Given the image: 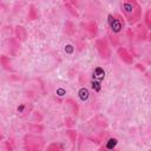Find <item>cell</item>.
Wrapping results in <instances>:
<instances>
[{
    "label": "cell",
    "mask_w": 151,
    "mask_h": 151,
    "mask_svg": "<svg viewBox=\"0 0 151 151\" xmlns=\"http://www.w3.org/2000/svg\"><path fill=\"white\" fill-rule=\"evenodd\" d=\"M63 149H64V146L61 144H59V143H52V144H50L47 146L48 151H61Z\"/></svg>",
    "instance_id": "cell-17"
},
{
    "label": "cell",
    "mask_w": 151,
    "mask_h": 151,
    "mask_svg": "<svg viewBox=\"0 0 151 151\" xmlns=\"http://www.w3.org/2000/svg\"><path fill=\"white\" fill-rule=\"evenodd\" d=\"M14 34H15V39L19 40L20 42H22L27 39V32H26L25 27H22V26H15Z\"/></svg>",
    "instance_id": "cell-7"
},
{
    "label": "cell",
    "mask_w": 151,
    "mask_h": 151,
    "mask_svg": "<svg viewBox=\"0 0 151 151\" xmlns=\"http://www.w3.org/2000/svg\"><path fill=\"white\" fill-rule=\"evenodd\" d=\"M120 9L130 25L137 24L142 18V7L138 0H122Z\"/></svg>",
    "instance_id": "cell-1"
},
{
    "label": "cell",
    "mask_w": 151,
    "mask_h": 151,
    "mask_svg": "<svg viewBox=\"0 0 151 151\" xmlns=\"http://www.w3.org/2000/svg\"><path fill=\"white\" fill-rule=\"evenodd\" d=\"M124 29V20L119 14L109 15V29H107V38L110 39L113 46H118L119 38Z\"/></svg>",
    "instance_id": "cell-2"
},
{
    "label": "cell",
    "mask_w": 151,
    "mask_h": 151,
    "mask_svg": "<svg viewBox=\"0 0 151 151\" xmlns=\"http://www.w3.org/2000/svg\"><path fill=\"white\" fill-rule=\"evenodd\" d=\"M63 1H64V2H67V0H63Z\"/></svg>",
    "instance_id": "cell-21"
},
{
    "label": "cell",
    "mask_w": 151,
    "mask_h": 151,
    "mask_svg": "<svg viewBox=\"0 0 151 151\" xmlns=\"http://www.w3.org/2000/svg\"><path fill=\"white\" fill-rule=\"evenodd\" d=\"M74 124L76 123H74V119L73 118H71V117H66L65 118V125H66V127H68V129L70 127H73Z\"/></svg>",
    "instance_id": "cell-19"
},
{
    "label": "cell",
    "mask_w": 151,
    "mask_h": 151,
    "mask_svg": "<svg viewBox=\"0 0 151 151\" xmlns=\"http://www.w3.org/2000/svg\"><path fill=\"white\" fill-rule=\"evenodd\" d=\"M8 46H9V51L13 54H15L20 48V41L17 40V39H9L8 40Z\"/></svg>",
    "instance_id": "cell-11"
},
{
    "label": "cell",
    "mask_w": 151,
    "mask_h": 151,
    "mask_svg": "<svg viewBox=\"0 0 151 151\" xmlns=\"http://www.w3.org/2000/svg\"><path fill=\"white\" fill-rule=\"evenodd\" d=\"M144 26L150 29L151 28V11L147 9L146 13H145V17H144Z\"/></svg>",
    "instance_id": "cell-15"
},
{
    "label": "cell",
    "mask_w": 151,
    "mask_h": 151,
    "mask_svg": "<svg viewBox=\"0 0 151 151\" xmlns=\"http://www.w3.org/2000/svg\"><path fill=\"white\" fill-rule=\"evenodd\" d=\"M65 7H66V9L73 15V17H76V18H79V14H78V12L76 11V8H74V6L72 5V4H70V2H65Z\"/></svg>",
    "instance_id": "cell-16"
},
{
    "label": "cell",
    "mask_w": 151,
    "mask_h": 151,
    "mask_svg": "<svg viewBox=\"0 0 151 151\" xmlns=\"http://www.w3.org/2000/svg\"><path fill=\"white\" fill-rule=\"evenodd\" d=\"M39 18V11L34 5H29L28 7V19L29 20H37Z\"/></svg>",
    "instance_id": "cell-12"
},
{
    "label": "cell",
    "mask_w": 151,
    "mask_h": 151,
    "mask_svg": "<svg viewBox=\"0 0 151 151\" xmlns=\"http://www.w3.org/2000/svg\"><path fill=\"white\" fill-rule=\"evenodd\" d=\"M117 54H118L119 59L123 63H125L126 65H132L133 64V55L125 47H118L117 48Z\"/></svg>",
    "instance_id": "cell-5"
},
{
    "label": "cell",
    "mask_w": 151,
    "mask_h": 151,
    "mask_svg": "<svg viewBox=\"0 0 151 151\" xmlns=\"http://www.w3.org/2000/svg\"><path fill=\"white\" fill-rule=\"evenodd\" d=\"M65 28H66V34L72 35V34L74 33V26H73V24H72L71 21H67V22H66Z\"/></svg>",
    "instance_id": "cell-18"
},
{
    "label": "cell",
    "mask_w": 151,
    "mask_h": 151,
    "mask_svg": "<svg viewBox=\"0 0 151 151\" xmlns=\"http://www.w3.org/2000/svg\"><path fill=\"white\" fill-rule=\"evenodd\" d=\"M44 145V138L38 137L37 134H26L24 137V147L28 151L41 150Z\"/></svg>",
    "instance_id": "cell-3"
},
{
    "label": "cell",
    "mask_w": 151,
    "mask_h": 151,
    "mask_svg": "<svg viewBox=\"0 0 151 151\" xmlns=\"http://www.w3.org/2000/svg\"><path fill=\"white\" fill-rule=\"evenodd\" d=\"M65 104L71 109V112H72L73 114H76V116L79 114V106H78V104H77V101H76L74 99L68 98V99H66Z\"/></svg>",
    "instance_id": "cell-9"
},
{
    "label": "cell",
    "mask_w": 151,
    "mask_h": 151,
    "mask_svg": "<svg viewBox=\"0 0 151 151\" xmlns=\"http://www.w3.org/2000/svg\"><path fill=\"white\" fill-rule=\"evenodd\" d=\"M137 38L140 40H145L147 38V28L144 26V24H139L137 26Z\"/></svg>",
    "instance_id": "cell-10"
},
{
    "label": "cell",
    "mask_w": 151,
    "mask_h": 151,
    "mask_svg": "<svg viewBox=\"0 0 151 151\" xmlns=\"http://www.w3.org/2000/svg\"><path fill=\"white\" fill-rule=\"evenodd\" d=\"M126 34H127V39H129V41L132 42V41L134 40V33L132 32V29H131V28L127 29V31H126Z\"/></svg>",
    "instance_id": "cell-20"
},
{
    "label": "cell",
    "mask_w": 151,
    "mask_h": 151,
    "mask_svg": "<svg viewBox=\"0 0 151 151\" xmlns=\"http://www.w3.org/2000/svg\"><path fill=\"white\" fill-rule=\"evenodd\" d=\"M83 29L88 34L90 38H94L98 33V24L96 21H88V22H83L81 24Z\"/></svg>",
    "instance_id": "cell-6"
},
{
    "label": "cell",
    "mask_w": 151,
    "mask_h": 151,
    "mask_svg": "<svg viewBox=\"0 0 151 151\" xmlns=\"http://www.w3.org/2000/svg\"><path fill=\"white\" fill-rule=\"evenodd\" d=\"M94 44L100 58L104 60H109L111 58V48L107 38H97Z\"/></svg>",
    "instance_id": "cell-4"
},
{
    "label": "cell",
    "mask_w": 151,
    "mask_h": 151,
    "mask_svg": "<svg viewBox=\"0 0 151 151\" xmlns=\"http://www.w3.org/2000/svg\"><path fill=\"white\" fill-rule=\"evenodd\" d=\"M66 136L68 137V139H70V142H71V144L72 145H76V142H77V137H78V133H77V131L76 130H73V129H67L66 130Z\"/></svg>",
    "instance_id": "cell-13"
},
{
    "label": "cell",
    "mask_w": 151,
    "mask_h": 151,
    "mask_svg": "<svg viewBox=\"0 0 151 151\" xmlns=\"http://www.w3.org/2000/svg\"><path fill=\"white\" fill-rule=\"evenodd\" d=\"M29 130H31V132H34V133H41L44 131V126L41 124L34 123V124L29 125Z\"/></svg>",
    "instance_id": "cell-14"
},
{
    "label": "cell",
    "mask_w": 151,
    "mask_h": 151,
    "mask_svg": "<svg viewBox=\"0 0 151 151\" xmlns=\"http://www.w3.org/2000/svg\"><path fill=\"white\" fill-rule=\"evenodd\" d=\"M0 65L2 66V68L4 70H6V71H9V72H13L14 71V68L12 67V63H11V59H9V57H7V55H0Z\"/></svg>",
    "instance_id": "cell-8"
}]
</instances>
